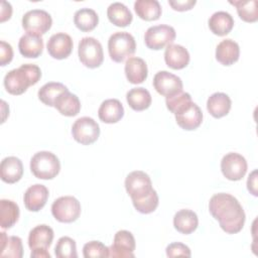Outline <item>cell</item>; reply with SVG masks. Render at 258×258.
Returning a JSON list of instances; mask_svg holds the SVG:
<instances>
[{
    "mask_svg": "<svg viewBox=\"0 0 258 258\" xmlns=\"http://www.w3.org/2000/svg\"><path fill=\"white\" fill-rule=\"evenodd\" d=\"M209 211L226 233L236 234L243 229L246 219L245 212L232 195L226 192L214 195L209 202Z\"/></svg>",
    "mask_w": 258,
    "mask_h": 258,
    "instance_id": "6da1fadb",
    "label": "cell"
},
{
    "mask_svg": "<svg viewBox=\"0 0 258 258\" xmlns=\"http://www.w3.org/2000/svg\"><path fill=\"white\" fill-rule=\"evenodd\" d=\"M41 78V71L38 66L24 63L17 69L9 71L4 77V87L11 95H21L28 87L35 85Z\"/></svg>",
    "mask_w": 258,
    "mask_h": 258,
    "instance_id": "7a4b0ae2",
    "label": "cell"
},
{
    "mask_svg": "<svg viewBox=\"0 0 258 258\" xmlns=\"http://www.w3.org/2000/svg\"><path fill=\"white\" fill-rule=\"evenodd\" d=\"M30 170L40 179H52L60 170V162L50 151L36 152L30 160Z\"/></svg>",
    "mask_w": 258,
    "mask_h": 258,
    "instance_id": "3957f363",
    "label": "cell"
},
{
    "mask_svg": "<svg viewBox=\"0 0 258 258\" xmlns=\"http://www.w3.org/2000/svg\"><path fill=\"white\" fill-rule=\"evenodd\" d=\"M108 50L112 60L122 62L136 50L135 38L126 31L113 33L108 40Z\"/></svg>",
    "mask_w": 258,
    "mask_h": 258,
    "instance_id": "277c9868",
    "label": "cell"
},
{
    "mask_svg": "<svg viewBox=\"0 0 258 258\" xmlns=\"http://www.w3.org/2000/svg\"><path fill=\"white\" fill-rule=\"evenodd\" d=\"M78 53L81 62L90 69L100 67L104 60L102 44L95 37H83L79 42Z\"/></svg>",
    "mask_w": 258,
    "mask_h": 258,
    "instance_id": "5b68a950",
    "label": "cell"
},
{
    "mask_svg": "<svg viewBox=\"0 0 258 258\" xmlns=\"http://www.w3.org/2000/svg\"><path fill=\"white\" fill-rule=\"evenodd\" d=\"M51 214L60 223L75 222L81 215V204L75 197H60L52 203Z\"/></svg>",
    "mask_w": 258,
    "mask_h": 258,
    "instance_id": "8992f818",
    "label": "cell"
},
{
    "mask_svg": "<svg viewBox=\"0 0 258 258\" xmlns=\"http://www.w3.org/2000/svg\"><path fill=\"white\" fill-rule=\"evenodd\" d=\"M176 36V32L172 26L159 24L149 27L144 34V41L148 48L159 50L171 44Z\"/></svg>",
    "mask_w": 258,
    "mask_h": 258,
    "instance_id": "52a82bcc",
    "label": "cell"
},
{
    "mask_svg": "<svg viewBox=\"0 0 258 258\" xmlns=\"http://www.w3.org/2000/svg\"><path fill=\"white\" fill-rule=\"evenodd\" d=\"M72 135L77 142L83 145L92 144L99 138V124L91 117H81L73 124Z\"/></svg>",
    "mask_w": 258,
    "mask_h": 258,
    "instance_id": "ba28073f",
    "label": "cell"
},
{
    "mask_svg": "<svg viewBox=\"0 0 258 258\" xmlns=\"http://www.w3.org/2000/svg\"><path fill=\"white\" fill-rule=\"evenodd\" d=\"M125 188L132 201L140 200L153 190L149 175L141 170L132 171L126 176Z\"/></svg>",
    "mask_w": 258,
    "mask_h": 258,
    "instance_id": "9c48e42d",
    "label": "cell"
},
{
    "mask_svg": "<svg viewBox=\"0 0 258 258\" xmlns=\"http://www.w3.org/2000/svg\"><path fill=\"white\" fill-rule=\"evenodd\" d=\"M52 24L51 16L42 9H32L27 11L22 17V27L28 33L37 35L44 34Z\"/></svg>",
    "mask_w": 258,
    "mask_h": 258,
    "instance_id": "30bf717a",
    "label": "cell"
},
{
    "mask_svg": "<svg viewBox=\"0 0 258 258\" xmlns=\"http://www.w3.org/2000/svg\"><path fill=\"white\" fill-rule=\"evenodd\" d=\"M247 161L244 156L237 152L227 153L221 160V170L229 180H240L247 171Z\"/></svg>",
    "mask_w": 258,
    "mask_h": 258,
    "instance_id": "8fae6325",
    "label": "cell"
},
{
    "mask_svg": "<svg viewBox=\"0 0 258 258\" xmlns=\"http://www.w3.org/2000/svg\"><path fill=\"white\" fill-rule=\"evenodd\" d=\"M153 87L158 94L167 98L182 92L183 85L179 77L167 71H160L153 78Z\"/></svg>",
    "mask_w": 258,
    "mask_h": 258,
    "instance_id": "7c38bea8",
    "label": "cell"
},
{
    "mask_svg": "<svg viewBox=\"0 0 258 258\" xmlns=\"http://www.w3.org/2000/svg\"><path fill=\"white\" fill-rule=\"evenodd\" d=\"M135 247L136 243L132 233L120 230L115 234L113 244L109 247V257H134Z\"/></svg>",
    "mask_w": 258,
    "mask_h": 258,
    "instance_id": "4fadbf2b",
    "label": "cell"
},
{
    "mask_svg": "<svg viewBox=\"0 0 258 258\" xmlns=\"http://www.w3.org/2000/svg\"><path fill=\"white\" fill-rule=\"evenodd\" d=\"M174 115L177 125L188 131L197 129L203 121L202 110L192 101L178 110Z\"/></svg>",
    "mask_w": 258,
    "mask_h": 258,
    "instance_id": "5bb4252c",
    "label": "cell"
},
{
    "mask_svg": "<svg viewBox=\"0 0 258 258\" xmlns=\"http://www.w3.org/2000/svg\"><path fill=\"white\" fill-rule=\"evenodd\" d=\"M74 42L72 37L64 32L52 34L47 40V51L50 56L56 59L67 58L73 50Z\"/></svg>",
    "mask_w": 258,
    "mask_h": 258,
    "instance_id": "9a60e30c",
    "label": "cell"
},
{
    "mask_svg": "<svg viewBox=\"0 0 258 258\" xmlns=\"http://www.w3.org/2000/svg\"><path fill=\"white\" fill-rule=\"evenodd\" d=\"M48 189L45 185L35 183L29 186L23 197L24 205L30 212L40 211L46 204L48 199Z\"/></svg>",
    "mask_w": 258,
    "mask_h": 258,
    "instance_id": "2e32d148",
    "label": "cell"
},
{
    "mask_svg": "<svg viewBox=\"0 0 258 258\" xmlns=\"http://www.w3.org/2000/svg\"><path fill=\"white\" fill-rule=\"evenodd\" d=\"M18 48L24 57L36 58L42 53L43 39L41 35L26 32L20 37Z\"/></svg>",
    "mask_w": 258,
    "mask_h": 258,
    "instance_id": "e0dca14e",
    "label": "cell"
},
{
    "mask_svg": "<svg viewBox=\"0 0 258 258\" xmlns=\"http://www.w3.org/2000/svg\"><path fill=\"white\" fill-rule=\"evenodd\" d=\"M53 230L47 225L34 227L28 235V246L31 250L48 249L53 240Z\"/></svg>",
    "mask_w": 258,
    "mask_h": 258,
    "instance_id": "ac0fdd59",
    "label": "cell"
},
{
    "mask_svg": "<svg viewBox=\"0 0 258 258\" xmlns=\"http://www.w3.org/2000/svg\"><path fill=\"white\" fill-rule=\"evenodd\" d=\"M1 179L6 183H15L22 177V161L15 156H8L2 159L0 164Z\"/></svg>",
    "mask_w": 258,
    "mask_h": 258,
    "instance_id": "d6986e66",
    "label": "cell"
},
{
    "mask_svg": "<svg viewBox=\"0 0 258 258\" xmlns=\"http://www.w3.org/2000/svg\"><path fill=\"white\" fill-rule=\"evenodd\" d=\"M165 63L173 70H181L189 62V53L180 44H169L164 51Z\"/></svg>",
    "mask_w": 258,
    "mask_h": 258,
    "instance_id": "ffe728a7",
    "label": "cell"
},
{
    "mask_svg": "<svg viewBox=\"0 0 258 258\" xmlns=\"http://www.w3.org/2000/svg\"><path fill=\"white\" fill-rule=\"evenodd\" d=\"M98 116L104 123H117L124 116L123 105L117 99L105 100L98 110Z\"/></svg>",
    "mask_w": 258,
    "mask_h": 258,
    "instance_id": "44dd1931",
    "label": "cell"
},
{
    "mask_svg": "<svg viewBox=\"0 0 258 258\" xmlns=\"http://www.w3.org/2000/svg\"><path fill=\"white\" fill-rule=\"evenodd\" d=\"M240 47L231 38L222 40L216 48V58L224 66H231L239 59Z\"/></svg>",
    "mask_w": 258,
    "mask_h": 258,
    "instance_id": "7402d4cb",
    "label": "cell"
},
{
    "mask_svg": "<svg viewBox=\"0 0 258 258\" xmlns=\"http://www.w3.org/2000/svg\"><path fill=\"white\" fill-rule=\"evenodd\" d=\"M124 70L127 80L134 85L143 83L148 75L147 64L145 60L137 56L129 57L126 60Z\"/></svg>",
    "mask_w": 258,
    "mask_h": 258,
    "instance_id": "603a6c76",
    "label": "cell"
},
{
    "mask_svg": "<svg viewBox=\"0 0 258 258\" xmlns=\"http://www.w3.org/2000/svg\"><path fill=\"white\" fill-rule=\"evenodd\" d=\"M198 216L191 210H180L173 217V226L175 230L181 234L188 235L192 233L198 228Z\"/></svg>",
    "mask_w": 258,
    "mask_h": 258,
    "instance_id": "cb8c5ba5",
    "label": "cell"
},
{
    "mask_svg": "<svg viewBox=\"0 0 258 258\" xmlns=\"http://www.w3.org/2000/svg\"><path fill=\"white\" fill-rule=\"evenodd\" d=\"M231 105L232 102L230 97L221 92L212 94L207 101V109L215 118H222L226 116L230 112Z\"/></svg>",
    "mask_w": 258,
    "mask_h": 258,
    "instance_id": "d4e9b609",
    "label": "cell"
},
{
    "mask_svg": "<svg viewBox=\"0 0 258 258\" xmlns=\"http://www.w3.org/2000/svg\"><path fill=\"white\" fill-rule=\"evenodd\" d=\"M54 108L64 116L73 117L79 114L81 110V102L77 95L66 91L61 93L54 102Z\"/></svg>",
    "mask_w": 258,
    "mask_h": 258,
    "instance_id": "484cf974",
    "label": "cell"
},
{
    "mask_svg": "<svg viewBox=\"0 0 258 258\" xmlns=\"http://www.w3.org/2000/svg\"><path fill=\"white\" fill-rule=\"evenodd\" d=\"M234 26L233 16L226 11H217L209 19V27L211 31L219 36L228 34Z\"/></svg>",
    "mask_w": 258,
    "mask_h": 258,
    "instance_id": "4316f807",
    "label": "cell"
},
{
    "mask_svg": "<svg viewBox=\"0 0 258 258\" xmlns=\"http://www.w3.org/2000/svg\"><path fill=\"white\" fill-rule=\"evenodd\" d=\"M107 16L111 23L119 27L128 26L133 19L129 8L121 2H114L110 4L107 9Z\"/></svg>",
    "mask_w": 258,
    "mask_h": 258,
    "instance_id": "83f0119b",
    "label": "cell"
},
{
    "mask_svg": "<svg viewBox=\"0 0 258 258\" xmlns=\"http://www.w3.org/2000/svg\"><path fill=\"white\" fill-rule=\"evenodd\" d=\"M136 14L143 20H157L161 15V6L157 0H137L134 3Z\"/></svg>",
    "mask_w": 258,
    "mask_h": 258,
    "instance_id": "f1b7e54d",
    "label": "cell"
},
{
    "mask_svg": "<svg viewBox=\"0 0 258 258\" xmlns=\"http://www.w3.org/2000/svg\"><path fill=\"white\" fill-rule=\"evenodd\" d=\"M19 207L11 200L0 201V226L2 229H9L18 221Z\"/></svg>",
    "mask_w": 258,
    "mask_h": 258,
    "instance_id": "f546056e",
    "label": "cell"
},
{
    "mask_svg": "<svg viewBox=\"0 0 258 258\" xmlns=\"http://www.w3.org/2000/svg\"><path fill=\"white\" fill-rule=\"evenodd\" d=\"M0 256L21 258L23 256L22 240L17 236H7L5 232H1Z\"/></svg>",
    "mask_w": 258,
    "mask_h": 258,
    "instance_id": "4dcf8cb0",
    "label": "cell"
},
{
    "mask_svg": "<svg viewBox=\"0 0 258 258\" xmlns=\"http://www.w3.org/2000/svg\"><path fill=\"white\" fill-rule=\"evenodd\" d=\"M99 16L91 8H81L75 12L74 23L81 31H91L98 25Z\"/></svg>",
    "mask_w": 258,
    "mask_h": 258,
    "instance_id": "1f68e13d",
    "label": "cell"
},
{
    "mask_svg": "<svg viewBox=\"0 0 258 258\" xmlns=\"http://www.w3.org/2000/svg\"><path fill=\"white\" fill-rule=\"evenodd\" d=\"M126 100L129 106L135 111H143L151 104L150 93L142 87L133 88L126 94Z\"/></svg>",
    "mask_w": 258,
    "mask_h": 258,
    "instance_id": "d6a6232c",
    "label": "cell"
},
{
    "mask_svg": "<svg viewBox=\"0 0 258 258\" xmlns=\"http://www.w3.org/2000/svg\"><path fill=\"white\" fill-rule=\"evenodd\" d=\"M68 91V88L61 84L56 82H49L44 84L39 90H38V99L46 106L54 107V102L57 99V97Z\"/></svg>",
    "mask_w": 258,
    "mask_h": 258,
    "instance_id": "836d02e7",
    "label": "cell"
},
{
    "mask_svg": "<svg viewBox=\"0 0 258 258\" xmlns=\"http://www.w3.org/2000/svg\"><path fill=\"white\" fill-rule=\"evenodd\" d=\"M230 4L237 8L239 17L246 22H256L258 20V9L257 1H230Z\"/></svg>",
    "mask_w": 258,
    "mask_h": 258,
    "instance_id": "e575fe53",
    "label": "cell"
},
{
    "mask_svg": "<svg viewBox=\"0 0 258 258\" xmlns=\"http://www.w3.org/2000/svg\"><path fill=\"white\" fill-rule=\"evenodd\" d=\"M54 254L57 258H76L78 257L77 245L74 239L63 236L57 240L54 248Z\"/></svg>",
    "mask_w": 258,
    "mask_h": 258,
    "instance_id": "d590c367",
    "label": "cell"
},
{
    "mask_svg": "<svg viewBox=\"0 0 258 258\" xmlns=\"http://www.w3.org/2000/svg\"><path fill=\"white\" fill-rule=\"evenodd\" d=\"M134 208L141 214H150L154 212L158 206L159 200H158V195L153 189L149 195L146 197L140 199V200H134L132 201Z\"/></svg>",
    "mask_w": 258,
    "mask_h": 258,
    "instance_id": "8d00e7d4",
    "label": "cell"
},
{
    "mask_svg": "<svg viewBox=\"0 0 258 258\" xmlns=\"http://www.w3.org/2000/svg\"><path fill=\"white\" fill-rule=\"evenodd\" d=\"M83 255L86 258L91 257H109V247L100 241H91L84 245Z\"/></svg>",
    "mask_w": 258,
    "mask_h": 258,
    "instance_id": "74e56055",
    "label": "cell"
},
{
    "mask_svg": "<svg viewBox=\"0 0 258 258\" xmlns=\"http://www.w3.org/2000/svg\"><path fill=\"white\" fill-rule=\"evenodd\" d=\"M191 102V97L188 93L180 92L174 96L167 97L165 100V104L167 109L175 114L178 110H180L182 107H184L186 104Z\"/></svg>",
    "mask_w": 258,
    "mask_h": 258,
    "instance_id": "f35d334b",
    "label": "cell"
},
{
    "mask_svg": "<svg viewBox=\"0 0 258 258\" xmlns=\"http://www.w3.org/2000/svg\"><path fill=\"white\" fill-rule=\"evenodd\" d=\"M166 255L168 257H176V256H184V257H190L191 253L189 248L179 242H174L169 244L166 249Z\"/></svg>",
    "mask_w": 258,
    "mask_h": 258,
    "instance_id": "ab89813d",
    "label": "cell"
},
{
    "mask_svg": "<svg viewBox=\"0 0 258 258\" xmlns=\"http://www.w3.org/2000/svg\"><path fill=\"white\" fill-rule=\"evenodd\" d=\"M13 58V49L12 46L5 42L4 40L0 41V64L2 67L9 63Z\"/></svg>",
    "mask_w": 258,
    "mask_h": 258,
    "instance_id": "60d3db41",
    "label": "cell"
},
{
    "mask_svg": "<svg viewBox=\"0 0 258 258\" xmlns=\"http://www.w3.org/2000/svg\"><path fill=\"white\" fill-rule=\"evenodd\" d=\"M196 0H169L168 4L176 11H185L191 9L196 5Z\"/></svg>",
    "mask_w": 258,
    "mask_h": 258,
    "instance_id": "b9f144b4",
    "label": "cell"
},
{
    "mask_svg": "<svg viewBox=\"0 0 258 258\" xmlns=\"http://www.w3.org/2000/svg\"><path fill=\"white\" fill-rule=\"evenodd\" d=\"M247 188L248 190L255 197L258 196V190H257V170H253L247 179Z\"/></svg>",
    "mask_w": 258,
    "mask_h": 258,
    "instance_id": "7bdbcfd3",
    "label": "cell"
},
{
    "mask_svg": "<svg viewBox=\"0 0 258 258\" xmlns=\"http://www.w3.org/2000/svg\"><path fill=\"white\" fill-rule=\"evenodd\" d=\"M12 14V6L9 2L2 1L1 2V22H4L10 19Z\"/></svg>",
    "mask_w": 258,
    "mask_h": 258,
    "instance_id": "ee69618b",
    "label": "cell"
},
{
    "mask_svg": "<svg viewBox=\"0 0 258 258\" xmlns=\"http://www.w3.org/2000/svg\"><path fill=\"white\" fill-rule=\"evenodd\" d=\"M31 258H50V254L47 249H35L31 250Z\"/></svg>",
    "mask_w": 258,
    "mask_h": 258,
    "instance_id": "f6af8a7d",
    "label": "cell"
}]
</instances>
